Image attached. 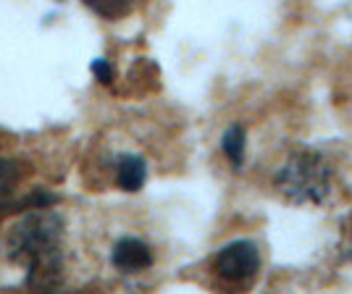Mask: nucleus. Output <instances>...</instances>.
<instances>
[{
	"label": "nucleus",
	"instance_id": "nucleus-2",
	"mask_svg": "<svg viewBox=\"0 0 352 294\" xmlns=\"http://www.w3.org/2000/svg\"><path fill=\"white\" fill-rule=\"evenodd\" d=\"M276 187L297 205H318L331 190V168L316 152H294L279 168Z\"/></svg>",
	"mask_w": 352,
	"mask_h": 294
},
{
	"label": "nucleus",
	"instance_id": "nucleus-7",
	"mask_svg": "<svg viewBox=\"0 0 352 294\" xmlns=\"http://www.w3.org/2000/svg\"><path fill=\"white\" fill-rule=\"evenodd\" d=\"M221 145H223V152L229 155V161L234 166H242V161H245V129L239 124H234L229 132L223 134Z\"/></svg>",
	"mask_w": 352,
	"mask_h": 294
},
{
	"label": "nucleus",
	"instance_id": "nucleus-4",
	"mask_svg": "<svg viewBox=\"0 0 352 294\" xmlns=\"http://www.w3.org/2000/svg\"><path fill=\"white\" fill-rule=\"evenodd\" d=\"M111 260L118 271H126V273H137L147 265L153 263V252L147 247L142 239H134V236H126L121 239L113 252H111Z\"/></svg>",
	"mask_w": 352,
	"mask_h": 294
},
{
	"label": "nucleus",
	"instance_id": "nucleus-3",
	"mask_svg": "<svg viewBox=\"0 0 352 294\" xmlns=\"http://www.w3.org/2000/svg\"><path fill=\"white\" fill-rule=\"evenodd\" d=\"M261 265V255H258V247L248 242V239H239V242H232L226 245L223 250H219L216 260H213V268L221 279L226 281H248L255 276Z\"/></svg>",
	"mask_w": 352,
	"mask_h": 294
},
{
	"label": "nucleus",
	"instance_id": "nucleus-8",
	"mask_svg": "<svg viewBox=\"0 0 352 294\" xmlns=\"http://www.w3.org/2000/svg\"><path fill=\"white\" fill-rule=\"evenodd\" d=\"M85 3L103 16H116L126 8V0H85Z\"/></svg>",
	"mask_w": 352,
	"mask_h": 294
},
{
	"label": "nucleus",
	"instance_id": "nucleus-6",
	"mask_svg": "<svg viewBox=\"0 0 352 294\" xmlns=\"http://www.w3.org/2000/svg\"><path fill=\"white\" fill-rule=\"evenodd\" d=\"M21 166L16 161H6V158H0V207H6L11 203V197H14L16 187H19V181H21Z\"/></svg>",
	"mask_w": 352,
	"mask_h": 294
},
{
	"label": "nucleus",
	"instance_id": "nucleus-5",
	"mask_svg": "<svg viewBox=\"0 0 352 294\" xmlns=\"http://www.w3.org/2000/svg\"><path fill=\"white\" fill-rule=\"evenodd\" d=\"M118 187L126 192H137L142 190V184H145L147 179V166L145 161L140 158V155H124L121 161H118Z\"/></svg>",
	"mask_w": 352,
	"mask_h": 294
},
{
	"label": "nucleus",
	"instance_id": "nucleus-1",
	"mask_svg": "<svg viewBox=\"0 0 352 294\" xmlns=\"http://www.w3.org/2000/svg\"><path fill=\"white\" fill-rule=\"evenodd\" d=\"M63 220L50 210H32L8 231L6 252L27 265L30 289H58L63 284Z\"/></svg>",
	"mask_w": 352,
	"mask_h": 294
},
{
	"label": "nucleus",
	"instance_id": "nucleus-9",
	"mask_svg": "<svg viewBox=\"0 0 352 294\" xmlns=\"http://www.w3.org/2000/svg\"><path fill=\"white\" fill-rule=\"evenodd\" d=\"M92 74L98 76V82H103V84H108L111 79H113V71H111V63L105 58H98L92 60Z\"/></svg>",
	"mask_w": 352,
	"mask_h": 294
}]
</instances>
